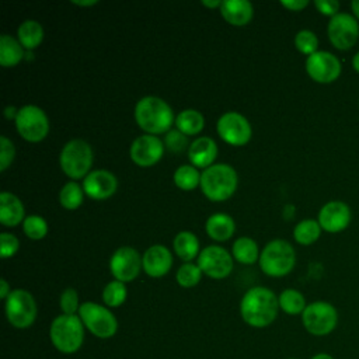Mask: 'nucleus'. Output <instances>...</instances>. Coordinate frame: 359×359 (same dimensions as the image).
Masks as SVG:
<instances>
[{
	"mask_svg": "<svg viewBox=\"0 0 359 359\" xmlns=\"http://www.w3.org/2000/svg\"><path fill=\"white\" fill-rule=\"evenodd\" d=\"M83 191L93 199H107L118 188L116 177L108 170H93L83 180Z\"/></svg>",
	"mask_w": 359,
	"mask_h": 359,
	"instance_id": "17",
	"label": "nucleus"
},
{
	"mask_svg": "<svg viewBox=\"0 0 359 359\" xmlns=\"http://www.w3.org/2000/svg\"><path fill=\"white\" fill-rule=\"evenodd\" d=\"M318 223L325 231H342L351 223V209L342 201H330L320 209Z\"/></svg>",
	"mask_w": 359,
	"mask_h": 359,
	"instance_id": "18",
	"label": "nucleus"
},
{
	"mask_svg": "<svg viewBox=\"0 0 359 359\" xmlns=\"http://www.w3.org/2000/svg\"><path fill=\"white\" fill-rule=\"evenodd\" d=\"M143 269L142 255L130 245L119 247L109 258V271L116 280L132 282Z\"/></svg>",
	"mask_w": 359,
	"mask_h": 359,
	"instance_id": "14",
	"label": "nucleus"
},
{
	"mask_svg": "<svg viewBox=\"0 0 359 359\" xmlns=\"http://www.w3.org/2000/svg\"><path fill=\"white\" fill-rule=\"evenodd\" d=\"M259 268L269 276H285L296 264V252L292 244L282 238L271 240L259 252Z\"/></svg>",
	"mask_w": 359,
	"mask_h": 359,
	"instance_id": "5",
	"label": "nucleus"
},
{
	"mask_svg": "<svg viewBox=\"0 0 359 359\" xmlns=\"http://www.w3.org/2000/svg\"><path fill=\"white\" fill-rule=\"evenodd\" d=\"M72 3L77 6H93V4H97L98 1L97 0H73Z\"/></svg>",
	"mask_w": 359,
	"mask_h": 359,
	"instance_id": "46",
	"label": "nucleus"
},
{
	"mask_svg": "<svg viewBox=\"0 0 359 359\" xmlns=\"http://www.w3.org/2000/svg\"><path fill=\"white\" fill-rule=\"evenodd\" d=\"M219 136L233 146L245 144L252 135V128L248 119L236 111H229L220 115L216 123Z\"/></svg>",
	"mask_w": 359,
	"mask_h": 359,
	"instance_id": "12",
	"label": "nucleus"
},
{
	"mask_svg": "<svg viewBox=\"0 0 359 359\" xmlns=\"http://www.w3.org/2000/svg\"><path fill=\"white\" fill-rule=\"evenodd\" d=\"M164 146H167V149L174 153L182 151L189 147L188 136L178 129H170L164 136Z\"/></svg>",
	"mask_w": 359,
	"mask_h": 359,
	"instance_id": "38",
	"label": "nucleus"
},
{
	"mask_svg": "<svg viewBox=\"0 0 359 359\" xmlns=\"http://www.w3.org/2000/svg\"><path fill=\"white\" fill-rule=\"evenodd\" d=\"M205 229L210 238H213L216 241H224V240H229L234 234L236 222L230 215L217 212L208 217Z\"/></svg>",
	"mask_w": 359,
	"mask_h": 359,
	"instance_id": "23",
	"label": "nucleus"
},
{
	"mask_svg": "<svg viewBox=\"0 0 359 359\" xmlns=\"http://www.w3.org/2000/svg\"><path fill=\"white\" fill-rule=\"evenodd\" d=\"M231 255L236 261L241 264H254L255 261L259 259L258 254V244L254 238L243 236L238 237L231 247Z\"/></svg>",
	"mask_w": 359,
	"mask_h": 359,
	"instance_id": "28",
	"label": "nucleus"
},
{
	"mask_svg": "<svg viewBox=\"0 0 359 359\" xmlns=\"http://www.w3.org/2000/svg\"><path fill=\"white\" fill-rule=\"evenodd\" d=\"M22 230L31 240H41L48 233V223L42 216L29 215L22 222Z\"/></svg>",
	"mask_w": 359,
	"mask_h": 359,
	"instance_id": "35",
	"label": "nucleus"
},
{
	"mask_svg": "<svg viewBox=\"0 0 359 359\" xmlns=\"http://www.w3.org/2000/svg\"><path fill=\"white\" fill-rule=\"evenodd\" d=\"M18 247H20V241L14 234L6 233V231L0 234V254H1V258L13 257L18 251Z\"/></svg>",
	"mask_w": 359,
	"mask_h": 359,
	"instance_id": "40",
	"label": "nucleus"
},
{
	"mask_svg": "<svg viewBox=\"0 0 359 359\" xmlns=\"http://www.w3.org/2000/svg\"><path fill=\"white\" fill-rule=\"evenodd\" d=\"M306 72L317 83H332L341 74V62L331 52L317 50L307 56Z\"/></svg>",
	"mask_w": 359,
	"mask_h": 359,
	"instance_id": "15",
	"label": "nucleus"
},
{
	"mask_svg": "<svg viewBox=\"0 0 359 359\" xmlns=\"http://www.w3.org/2000/svg\"><path fill=\"white\" fill-rule=\"evenodd\" d=\"M314 6L321 14L330 15L331 18L337 15L339 10V3L337 0H316Z\"/></svg>",
	"mask_w": 359,
	"mask_h": 359,
	"instance_id": "41",
	"label": "nucleus"
},
{
	"mask_svg": "<svg viewBox=\"0 0 359 359\" xmlns=\"http://www.w3.org/2000/svg\"><path fill=\"white\" fill-rule=\"evenodd\" d=\"M202 276V271L198 264L194 262H184L175 273V280L182 287H194L199 283Z\"/></svg>",
	"mask_w": 359,
	"mask_h": 359,
	"instance_id": "34",
	"label": "nucleus"
},
{
	"mask_svg": "<svg viewBox=\"0 0 359 359\" xmlns=\"http://www.w3.org/2000/svg\"><path fill=\"white\" fill-rule=\"evenodd\" d=\"M10 293H11V289L8 286V282L4 278H1L0 279V299L6 300Z\"/></svg>",
	"mask_w": 359,
	"mask_h": 359,
	"instance_id": "43",
	"label": "nucleus"
},
{
	"mask_svg": "<svg viewBox=\"0 0 359 359\" xmlns=\"http://www.w3.org/2000/svg\"><path fill=\"white\" fill-rule=\"evenodd\" d=\"M278 311V296L265 286L250 287L240 302L243 321L254 328H265L271 325L276 320Z\"/></svg>",
	"mask_w": 359,
	"mask_h": 359,
	"instance_id": "1",
	"label": "nucleus"
},
{
	"mask_svg": "<svg viewBox=\"0 0 359 359\" xmlns=\"http://www.w3.org/2000/svg\"><path fill=\"white\" fill-rule=\"evenodd\" d=\"M59 306L62 310V314L74 316L79 313L80 302H79V293L74 287H66L59 299Z\"/></svg>",
	"mask_w": 359,
	"mask_h": 359,
	"instance_id": "37",
	"label": "nucleus"
},
{
	"mask_svg": "<svg viewBox=\"0 0 359 359\" xmlns=\"http://www.w3.org/2000/svg\"><path fill=\"white\" fill-rule=\"evenodd\" d=\"M15 128L21 137L28 142H41L49 132V119L38 105H24L15 116Z\"/></svg>",
	"mask_w": 359,
	"mask_h": 359,
	"instance_id": "10",
	"label": "nucleus"
},
{
	"mask_svg": "<svg viewBox=\"0 0 359 359\" xmlns=\"http://www.w3.org/2000/svg\"><path fill=\"white\" fill-rule=\"evenodd\" d=\"M352 66H353V69L359 73V52L355 53V56H353V59H352Z\"/></svg>",
	"mask_w": 359,
	"mask_h": 359,
	"instance_id": "49",
	"label": "nucleus"
},
{
	"mask_svg": "<svg viewBox=\"0 0 359 359\" xmlns=\"http://www.w3.org/2000/svg\"><path fill=\"white\" fill-rule=\"evenodd\" d=\"M130 158L140 167H149L156 164L164 154V143L156 135L137 136L129 149Z\"/></svg>",
	"mask_w": 359,
	"mask_h": 359,
	"instance_id": "16",
	"label": "nucleus"
},
{
	"mask_svg": "<svg viewBox=\"0 0 359 359\" xmlns=\"http://www.w3.org/2000/svg\"><path fill=\"white\" fill-rule=\"evenodd\" d=\"M279 309L289 314V316H297L304 311L307 307L304 296L297 289H285L278 296Z\"/></svg>",
	"mask_w": 359,
	"mask_h": 359,
	"instance_id": "29",
	"label": "nucleus"
},
{
	"mask_svg": "<svg viewBox=\"0 0 359 359\" xmlns=\"http://www.w3.org/2000/svg\"><path fill=\"white\" fill-rule=\"evenodd\" d=\"M321 234V226L318 220L304 219L299 222L293 229V237L299 244L310 245L313 244Z\"/></svg>",
	"mask_w": 359,
	"mask_h": 359,
	"instance_id": "30",
	"label": "nucleus"
},
{
	"mask_svg": "<svg viewBox=\"0 0 359 359\" xmlns=\"http://www.w3.org/2000/svg\"><path fill=\"white\" fill-rule=\"evenodd\" d=\"M294 45L299 52L310 56L317 52L318 48V38L310 29H300L294 36Z\"/></svg>",
	"mask_w": 359,
	"mask_h": 359,
	"instance_id": "36",
	"label": "nucleus"
},
{
	"mask_svg": "<svg viewBox=\"0 0 359 359\" xmlns=\"http://www.w3.org/2000/svg\"><path fill=\"white\" fill-rule=\"evenodd\" d=\"M172 265V255L163 244L150 245L142 255L143 271L151 278L164 276Z\"/></svg>",
	"mask_w": 359,
	"mask_h": 359,
	"instance_id": "19",
	"label": "nucleus"
},
{
	"mask_svg": "<svg viewBox=\"0 0 359 359\" xmlns=\"http://www.w3.org/2000/svg\"><path fill=\"white\" fill-rule=\"evenodd\" d=\"M222 17L231 25H245L252 20L254 7L248 0H223L220 6Z\"/></svg>",
	"mask_w": 359,
	"mask_h": 359,
	"instance_id": "21",
	"label": "nucleus"
},
{
	"mask_svg": "<svg viewBox=\"0 0 359 359\" xmlns=\"http://www.w3.org/2000/svg\"><path fill=\"white\" fill-rule=\"evenodd\" d=\"M196 264L209 278L223 279L233 271V255L222 245H206L201 250Z\"/></svg>",
	"mask_w": 359,
	"mask_h": 359,
	"instance_id": "11",
	"label": "nucleus"
},
{
	"mask_svg": "<svg viewBox=\"0 0 359 359\" xmlns=\"http://www.w3.org/2000/svg\"><path fill=\"white\" fill-rule=\"evenodd\" d=\"M83 198H84L83 187L76 181L66 182L59 192L60 205L69 210L77 209L83 203Z\"/></svg>",
	"mask_w": 359,
	"mask_h": 359,
	"instance_id": "32",
	"label": "nucleus"
},
{
	"mask_svg": "<svg viewBox=\"0 0 359 359\" xmlns=\"http://www.w3.org/2000/svg\"><path fill=\"white\" fill-rule=\"evenodd\" d=\"M280 4L290 11H300L309 6V0H282Z\"/></svg>",
	"mask_w": 359,
	"mask_h": 359,
	"instance_id": "42",
	"label": "nucleus"
},
{
	"mask_svg": "<svg viewBox=\"0 0 359 359\" xmlns=\"http://www.w3.org/2000/svg\"><path fill=\"white\" fill-rule=\"evenodd\" d=\"M174 182L180 189L191 191L201 184V172L192 164H182L174 171Z\"/></svg>",
	"mask_w": 359,
	"mask_h": 359,
	"instance_id": "31",
	"label": "nucleus"
},
{
	"mask_svg": "<svg viewBox=\"0 0 359 359\" xmlns=\"http://www.w3.org/2000/svg\"><path fill=\"white\" fill-rule=\"evenodd\" d=\"M287 359H296V358H287Z\"/></svg>",
	"mask_w": 359,
	"mask_h": 359,
	"instance_id": "50",
	"label": "nucleus"
},
{
	"mask_svg": "<svg viewBox=\"0 0 359 359\" xmlns=\"http://www.w3.org/2000/svg\"><path fill=\"white\" fill-rule=\"evenodd\" d=\"M24 57V46L18 39L8 34L0 36V65L11 67L18 65Z\"/></svg>",
	"mask_w": 359,
	"mask_h": 359,
	"instance_id": "25",
	"label": "nucleus"
},
{
	"mask_svg": "<svg viewBox=\"0 0 359 359\" xmlns=\"http://www.w3.org/2000/svg\"><path fill=\"white\" fill-rule=\"evenodd\" d=\"M327 32L331 43L337 49L348 50L359 38V22L348 13H338L330 20Z\"/></svg>",
	"mask_w": 359,
	"mask_h": 359,
	"instance_id": "13",
	"label": "nucleus"
},
{
	"mask_svg": "<svg viewBox=\"0 0 359 359\" xmlns=\"http://www.w3.org/2000/svg\"><path fill=\"white\" fill-rule=\"evenodd\" d=\"M17 112H18V109H15L14 107H6V109H4V115H6V118L7 119H11V118H14L15 119V116H17Z\"/></svg>",
	"mask_w": 359,
	"mask_h": 359,
	"instance_id": "44",
	"label": "nucleus"
},
{
	"mask_svg": "<svg viewBox=\"0 0 359 359\" xmlns=\"http://www.w3.org/2000/svg\"><path fill=\"white\" fill-rule=\"evenodd\" d=\"M351 8H352V11H353L355 18L359 20V0H353V1L351 3Z\"/></svg>",
	"mask_w": 359,
	"mask_h": 359,
	"instance_id": "47",
	"label": "nucleus"
},
{
	"mask_svg": "<svg viewBox=\"0 0 359 359\" xmlns=\"http://www.w3.org/2000/svg\"><path fill=\"white\" fill-rule=\"evenodd\" d=\"M77 314L84 328L100 339H108L118 331V320L107 306L95 302H84Z\"/></svg>",
	"mask_w": 359,
	"mask_h": 359,
	"instance_id": "7",
	"label": "nucleus"
},
{
	"mask_svg": "<svg viewBox=\"0 0 359 359\" xmlns=\"http://www.w3.org/2000/svg\"><path fill=\"white\" fill-rule=\"evenodd\" d=\"M217 157V144L209 136H199L188 147V158L196 168H208Z\"/></svg>",
	"mask_w": 359,
	"mask_h": 359,
	"instance_id": "20",
	"label": "nucleus"
},
{
	"mask_svg": "<svg viewBox=\"0 0 359 359\" xmlns=\"http://www.w3.org/2000/svg\"><path fill=\"white\" fill-rule=\"evenodd\" d=\"M128 296L126 285L121 280H111L102 289V302L107 307L115 309L125 303Z\"/></svg>",
	"mask_w": 359,
	"mask_h": 359,
	"instance_id": "33",
	"label": "nucleus"
},
{
	"mask_svg": "<svg viewBox=\"0 0 359 359\" xmlns=\"http://www.w3.org/2000/svg\"><path fill=\"white\" fill-rule=\"evenodd\" d=\"M135 121L149 135L167 133L175 122L172 108L160 97L144 95L135 105Z\"/></svg>",
	"mask_w": 359,
	"mask_h": 359,
	"instance_id": "2",
	"label": "nucleus"
},
{
	"mask_svg": "<svg viewBox=\"0 0 359 359\" xmlns=\"http://www.w3.org/2000/svg\"><path fill=\"white\" fill-rule=\"evenodd\" d=\"M222 1L223 0H202L201 3L203 4V6H206V7H210V8H215V7H219L220 8V6H222Z\"/></svg>",
	"mask_w": 359,
	"mask_h": 359,
	"instance_id": "45",
	"label": "nucleus"
},
{
	"mask_svg": "<svg viewBox=\"0 0 359 359\" xmlns=\"http://www.w3.org/2000/svg\"><path fill=\"white\" fill-rule=\"evenodd\" d=\"M4 313L7 321L18 330L31 327L38 314V307L34 296L25 289H13L4 300Z\"/></svg>",
	"mask_w": 359,
	"mask_h": 359,
	"instance_id": "8",
	"label": "nucleus"
},
{
	"mask_svg": "<svg viewBox=\"0 0 359 359\" xmlns=\"http://www.w3.org/2000/svg\"><path fill=\"white\" fill-rule=\"evenodd\" d=\"M175 125H177V129L181 130L184 135L192 136V135H198L203 129L205 118L198 109L187 108V109H182L175 116Z\"/></svg>",
	"mask_w": 359,
	"mask_h": 359,
	"instance_id": "27",
	"label": "nucleus"
},
{
	"mask_svg": "<svg viewBox=\"0 0 359 359\" xmlns=\"http://www.w3.org/2000/svg\"><path fill=\"white\" fill-rule=\"evenodd\" d=\"M59 163L62 171L72 180H84L93 165V149L83 139H72L62 147Z\"/></svg>",
	"mask_w": 359,
	"mask_h": 359,
	"instance_id": "6",
	"label": "nucleus"
},
{
	"mask_svg": "<svg viewBox=\"0 0 359 359\" xmlns=\"http://www.w3.org/2000/svg\"><path fill=\"white\" fill-rule=\"evenodd\" d=\"M17 36L24 49L32 50L41 45L43 39V28L36 20H25L18 25Z\"/></svg>",
	"mask_w": 359,
	"mask_h": 359,
	"instance_id": "26",
	"label": "nucleus"
},
{
	"mask_svg": "<svg viewBox=\"0 0 359 359\" xmlns=\"http://www.w3.org/2000/svg\"><path fill=\"white\" fill-rule=\"evenodd\" d=\"M15 157V147L13 142L1 135L0 136V171H6Z\"/></svg>",
	"mask_w": 359,
	"mask_h": 359,
	"instance_id": "39",
	"label": "nucleus"
},
{
	"mask_svg": "<svg viewBox=\"0 0 359 359\" xmlns=\"http://www.w3.org/2000/svg\"><path fill=\"white\" fill-rule=\"evenodd\" d=\"M172 245H174L175 254L185 262H191L194 258H198L201 252L198 237L188 230L177 233L174 237Z\"/></svg>",
	"mask_w": 359,
	"mask_h": 359,
	"instance_id": "24",
	"label": "nucleus"
},
{
	"mask_svg": "<svg viewBox=\"0 0 359 359\" xmlns=\"http://www.w3.org/2000/svg\"><path fill=\"white\" fill-rule=\"evenodd\" d=\"M25 209L21 199L7 191L0 194V222L6 227H14L24 222Z\"/></svg>",
	"mask_w": 359,
	"mask_h": 359,
	"instance_id": "22",
	"label": "nucleus"
},
{
	"mask_svg": "<svg viewBox=\"0 0 359 359\" xmlns=\"http://www.w3.org/2000/svg\"><path fill=\"white\" fill-rule=\"evenodd\" d=\"M238 177L236 170L226 163H216L201 172V189L210 201L229 199L237 189Z\"/></svg>",
	"mask_w": 359,
	"mask_h": 359,
	"instance_id": "4",
	"label": "nucleus"
},
{
	"mask_svg": "<svg viewBox=\"0 0 359 359\" xmlns=\"http://www.w3.org/2000/svg\"><path fill=\"white\" fill-rule=\"evenodd\" d=\"M302 323L309 334L314 337H325L337 328L338 311L331 303L317 300L307 304L302 313Z\"/></svg>",
	"mask_w": 359,
	"mask_h": 359,
	"instance_id": "9",
	"label": "nucleus"
},
{
	"mask_svg": "<svg viewBox=\"0 0 359 359\" xmlns=\"http://www.w3.org/2000/svg\"><path fill=\"white\" fill-rule=\"evenodd\" d=\"M84 334L86 328L79 314L56 316L49 327L50 344L63 355L76 353L83 346Z\"/></svg>",
	"mask_w": 359,
	"mask_h": 359,
	"instance_id": "3",
	"label": "nucleus"
},
{
	"mask_svg": "<svg viewBox=\"0 0 359 359\" xmlns=\"http://www.w3.org/2000/svg\"><path fill=\"white\" fill-rule=\"evenodd\" d=\"M310 359H334V356L327 352H318V353L313 355Z\"/></svg>",
	"mask_w": 359,
	"mask_h": 359,
	"instance_id": "48",
	"label": "nucleus"
}]
</instances>
